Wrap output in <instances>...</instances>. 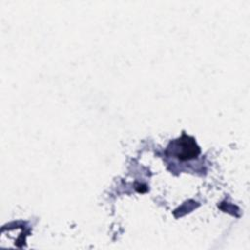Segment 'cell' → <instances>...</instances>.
I'll return each instance as SVG.
<instances>
[{
  "label": "cell",
  "mask_w": 250,
  "mask_h": 250,
  "mask_svg": "<svg viewBox=\"0 0 250 250\" xmlns=\"http://www.w3.org/2000/svg\"><path fill=\"white\" fill-rule=\"evenodd\" d=\"M172 145V153L180 160H188L200 153V148L193 138L184 134Z\"/></svg>",
  "instance_id": "1"
}]
</instances>
